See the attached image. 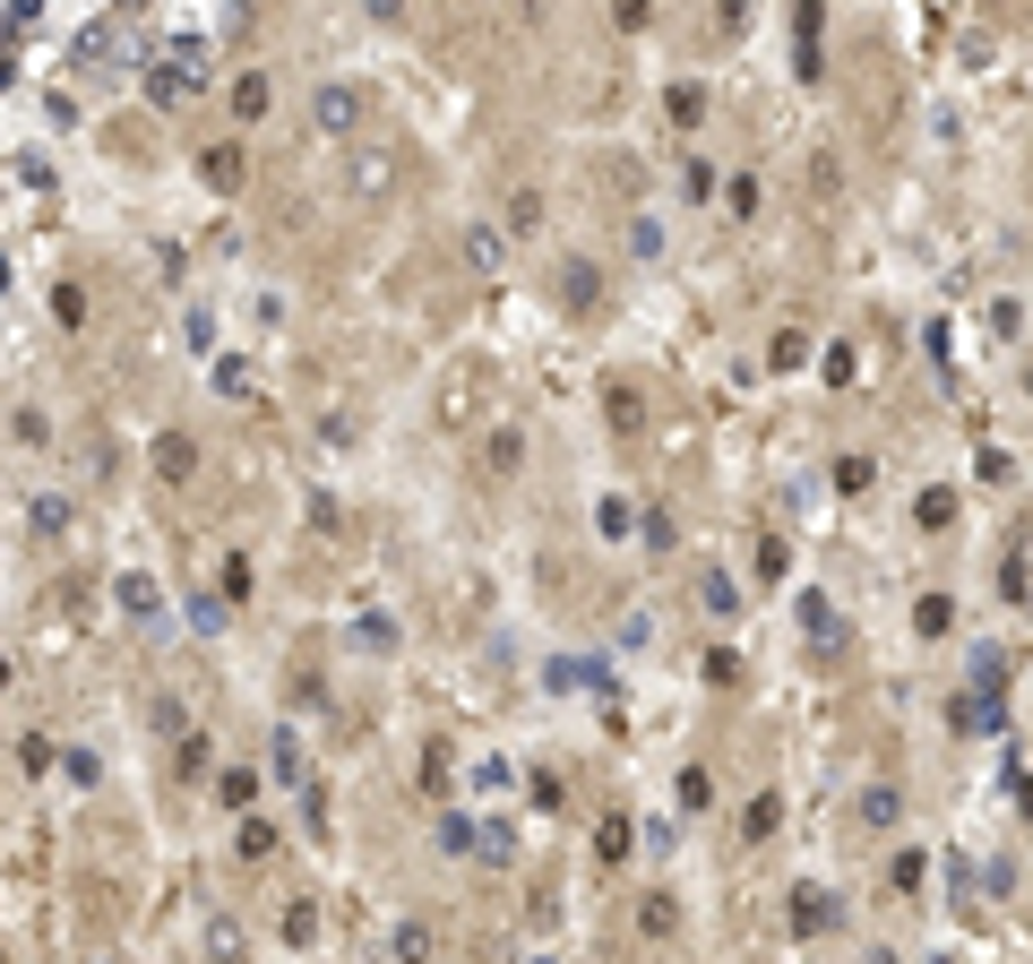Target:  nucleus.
Instances as JSON below:
<instances>
[{"instance_id":"obj_1","label":"nucleus","mask_w":1033,"mask_h":964,"mask_svg":"<svg viewBox=\"0 0 1033 964\" xmlns=\"http://www.w3.org/2000/svg\"><path fill=\"white\" fill-rule=\"evenodd\" d=\"M354 112H362V96H354V87H319V121H327V129H345Z\"/></svg>"}]
</instances>
